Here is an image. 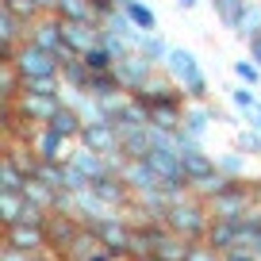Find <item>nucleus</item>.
<instances>
[{
  "label": "nucleus",
  "mask_w": 261,
  "mask_h": 261,
  "mask_svg": "<svg viewBox=\"0 0 261 261\" xmlns=\"http://www.w3.org/2000/svg\"><path fill=\"white\" fill-rule=\"evenodd\" d=\"M112 73L119 77L123 92H127V96H135L139 89H146V85L154 81V62H146V58H142L139 50H130V54H123L119 62H115V69H112Z\"/></svg>",
  "instance_id": "obj_6"
},
{
  "label": "nucleus",
  "mask_w": 261,
  "mask_h": 261,
  "mask_svg": "<svg viewBox=\"0 0 261 261\" xmlns=\"http://www.w3.org/2000/svg\"><path fill=\"white\" fill-rule=\"evenodd\" d=\"M81 230H85V223L77 219V215H50V227H46V234H50V253L62 261L65 250L77 242V234H81Z\"/></svg>",
  "instance_id": "obj_11"
},
{
  "label": "nucleus",
  "mask_w": 261,
  "mask_h": 261,
  "mask_svg": "<svg viewBox=\"0 0 261 261\" xmlns=\"http://www.w3.org/2000/svg\"><path fill=\"white\" fill-rule=\"evenodd\" d=\"M123 12H127V19L139 27L142 35H154V31H158V16H154V8H150V4H142V0H127V4H123Z\"/></svg>",
  "instance_id": "obj_24"
},
{
  "label": "nucleus",
  "mask_w": 261,
  "mask_h": 261,
  "mask_svg": "<svg viewBox=\"0 0 261 261\" xmlns=\"http://www.w3.org/2000/svg\"><path fill=\"white\" fill-rule=\"evenodd\" d=\"M12 65H16V73H19L23 85L39 81V77H62V62H58V54L35 46V42H23V46L16 50V58H12Z\"/></svg>",
  "instance_id": "obj_4"
},
{
  "label": "nucleus",
  "mask_w": 261,
  "mask_h": 261,
  "mask_svg": "<svg viewBox=\"0 0 261 261\" xmlns=\"http://www.w3.org/2000/svg\"><path fill=\"white\" fill-rule=\"evenodd\" d=\"M54 16L62 23H100V12H96L92 0H58Z\"/></svg>",
  "instance_id": "obj_14"
},
{
  "label": "nucleus",
  "mask_w": 261,
  "mask_h": 261,
  "mask_svg": "<svg viewBox=\"0 0 261 261\" xmlns=\"http://www.w3.org/2000/svg\"><path fill=\"white\" fill-rule=\"evenodd\" d=\"M35 4H39L42 12H54V4H58V0H35Z\"/></svg>",
  "instance_id": "obj_39"
},
{
  "label": "nucleus",
  "mask_w": 261,
  "mask_h": 261,
  "mask_svg": "<svg viewBox=\"0 0 261 261\" xmlns=\"http://www.w3.org/2000/svg\"><path fill=\"white\" fill-rule=\"evenodd\" d=\"M85 227H89L92 234H96L100 242L108 246V250L119 253V257H127V253H130V238H135V227L123 219V212H108V215H100V219L85 223Z\"/></svg>",
  "instance_id": "obj_5"
},
{
  "label": "nucleus",
  "mask_w": 261,
  "mask_h": 261,
  "mask_svg": "<svg viewBox=\"0 0 261 261\" xmlns=\"http://www.w3.org/2000/svg\"><path fill=\"white\" fill-rule=\"evenodd\" d=\"M257 100H261V89H257Z\"/></svg>",
  "instance_id": "obj_41"
},
{
  "label": "nucleus",
  "mask_w": 261,
  "mask_h": 261,
  "mask_svg": "<svg viewBox=\"0 0 261 261\" xmlns=\"http://www.w3.org/2000/svg\"><path fill=\"white\" fill-rule=\"evenodd\" d=\"M46 127H54L58 135H62V139H81V130H85V119H81V112H77V108H69V104H62V112L54 115V119L46 123Z\"/></svg>",
  "instance_id": "obj_17"
},
{
  "label": "nucleus",
  "mask_w": 261,
  "mask_h": 261,
  "mask_svg": "<svg viewBox=\"0 0 261 261\" xmlns=\"http://www.w3.org/2000/svg\"><path fill=\"white\" fill-rule=\"evenodd\" d=\"M223 261H261V257H257L253 250H246V246H238V250H230Z\"/></svg>",
  "instance_id": "obj_36"
},
{
  "label": "nucleus",
  "mask_w": 261,
  "mask_h": 261,
  "mask_svg": "<svg viewBox=\"0 0 261 261\" xmlns=\"http://www.w3.org/2000/svg\"><path fill=\"white\" fill-rule=\"evenodd\" d=\"M89 81H92V69L81 62V58L62 62V85H69L73 92H89Z\"/></svg>",
  "instance_id": "obj_22"
},
{
  "label": "nucleus",
  "mask_w": 261,
  "mask_h": 261,
  "mask_svg": "<svg viewBox=\"0 0 261 261\" xmlns=\"http://www.w3.org/2000/svg\"><path fill=\"white\" fill-rule=\"evenodd\" d=\"M65 100L62 96H46V92H31V89H19L16 100H12V115L19 123H31V127H46L58 112H62Z\"/></svg>",
  "instance_id": "obj_3"
},
{
  "label": "nucleus",
  "mask_w": 261,
  "mask_h": 261,
  "mask_svg": "<svg viewBox=\"0 0 261 261\" xmlns=\"http://www.w3.org/2000/svg\"><path fill=\"white\" fill-rule=\"evenodd\" d=\"M215 123V112L204 104V100H196V104H185V130L196 135V139H204V130Z\"/></svg>",
  "instance_id": "obj_18"
},
{
  "label": "nucleus",
  "mask_w": 261,
  "mask_h": 261,
  "mask_svg": "<svg viewBox=\"0 0 261 261\" xmlns=\"http://www.w3.org/2000/svg\"><path fill=\"white\" fill-rule=\"evenodd\" d=\"M215 158H207L204 150H196V154H185V177H188V185H200V180H207V177H215Z\"/></svg>",
  "instance_id": "obj_20"
},
{
  "label": "nucleus",
  "mask_w": 261,
  "mask_h": 261,
  "mask_svg": "<svg viewBox=\"0 0 261 261\" xmlns=\"http://www.w3.org/2000/svg\"><path fill=\"white\" fill-rule=\"evenodd\" d=\"M227 96H230V104H234L238 112H246V108H253V104H257V92H253V89H246V85H238V89H230Z\"/></svg>",
  "instance_id": "obj_32"
},
{
  "label": "nucleus",
  "mask_w": 261,
  "mask_h": 261,
  "mask_svg": "<svg viewBox=\"0 0 261 261\" xmlns=\"http://www.w3.org/2000/svg\"><path fill=\"white\" fill-rule=\"evenodd\" d=\"M89 96H92V100H100V104H112V100H123L127 92H123L119 77L108 69V73H92V81H89Z\"/></svg>",
  "instance_id": "obj_16"
},
{
  "label": "nucleus",
  "mask_w": 261,
  "mask_h": 261,
  "mask_svg": "<svg viewBox=\"0 0 261 261\" xmlns=\"http://www.w3.org/2000/svg\"><path fill=\"white\" fill-rule=\"evenodd\" d=\"M169 50H173V42L158 39V35H146V39H142V46H139V54L146 58V62H154V65H165Z\"/></svg>",
  "instance_id": "obj_27"
},
{
  "label": "nucleus",
  "mask_w": 261,
  "mask_h": 261,
  "mask_svg": "<svg viewBox=\"0 0 261 261\" xmlns=\"http://www.w3.org/2000/svg\"><path fill=\"white\" fill-rule=\"evenodd\" d=\"M31 150H35V158L39 162H58V165H65L69 162V154H73V142L69 139H62L54 127H31Z\"/></svg>",
  "instance_id": "obj_7"
},
{
  "label": "nucleus",
  "mask_w": 261,
  "mask_h": 261,
  "mask_svg": "<svg viewBox=\"0 0 261 261\" xmlns=\"http://www.w3.org/2000/svg\"><path fill=\"white\" fill-rule=\"evenodd\" d=\"M257 31H261V0H250V4H246V12H242V23H238V31H234V35L250 42Z\"/></svg>",
  "instance_id": "obj_26"
},
{
  "label": "nucleus",
  "mask_w": 261,
  "mask_h": 261,
  "mask_svg": "<svg viewBox=\"0 0 261 261\" xmlns=\"http://www.w3.org/2000/svg\"><path fill=\"white\" fill-rule=\"evenodd\" d=\"M142 261H158V257H142Z\"/></svg>",
  "instance_id": "obj_40"
},
{
  "label": "nucleus",
  "mask_w": 261,
  "mask_h": 261,
  "mask_svg": "<svg viewBox=\"0 0 261 261\" xmlns=\"http://www.w3.org/2000/svg\"><path fill=\"white\" fill-rule=\"evenodd\" d=\"M4 4H12V0H4Z\"/></svg>",
  "instance_id": "obj_42"
},
{
  "label": "nucleus",
  "mask_w": 261,
  "mask_h": 261,
  "mask_svg": "<svg viewBox=\"0 0 261 261\" xmlns=\"http://www.w3.org/2000/svg\"><path fill=\"white\" fill-rule=\"evenodd\" d=\"M185 261H223V253H215L207 242H192V250H188Z\"/></svg>",
  "instance_id": "obj_33"
},
{
  "label": "nucleus",
  "mask_w": 261,
  "mask_h": 261,
  "mask_svg": "<svg viewBox=\"0 0 261 261\" xmlns=\"http://www.w3.org/2000/svg\"><path fill=\"white\" fill-rule=\"evenodd\" d=\"M242 165H246V154H238V150L215 158V169H219L227 180H242Z\"/></svg>",
  "instance_id": "obj_29"
},
{
  "label": "nucleus",
  "mask_w": 261,
  "mask_h": 261,
  "mask_svg": "<svg viewBox=\"0 0 261 261\" xmlns=\"http://www.w3.org/2000/svg\"><path fill=\"white\" fill-rule=\"evenodd\" d=\"M204 242L212 246L215 253H223V257H227L230 250H238V246L246 242V223H238V219H212Z\"/></svg>",
  "instance_id": "obj_10"
},
{
  "label": "nucleus",
  "mask_w": 261,
  "mask_h": 261,
  "mask_svg": "<svg viewBox=\"0 0 261 261\" xmlns=\"http://www.w3.org/2000/svg\"><path fill=\"white\" fill-rule=\"evenodd\" d=\"M242 246L261 257V223H246V242H242Z\"/></svg>",
  "instance_id": "obj_34"
},
{
  "label": "nucleus",
  "mask_w": 261,
  "mask_h": 261,
  "mask_svg": "<svg viewBox=\"0 0 261 261\" xmlns=\"http://www.w3.org/2000/svg\"><path fill=\"white\" fill-rule=\"evenodd\" d=\"M23 185H27V169L12 154H4V162H0V192H23Z\"/></svg>",
  "instance_id": "obj_21"
},
{
  "label": "nucleus",
  "mask_w": 261,
  "mask_h": 261,
  "mask_svg": "<svg viewBox=\"0 0 261 261\" xmlns=\"http://www.w3.org/2000/svg\"><path fill=\"white\" fill-rule=\"evenodd\" d=\"M215 4V16H219L223 27H230V31H238V23H242V12L250 0H212Z\"/></svg>",
  "instance_id": "obj_25"
},
{
  "label": "nucleus",
  "mask_w": 261,
  "mask_h": 261,
  "mask_svg": "<svg viewBox=\"0 0 261 261\" xmlns=\"http://www.w3.org/2000/svg\"><path fill=\"white\" fill-rule=\"evenodd\" d=\"M238 115H242V119H246V127L261 130V100H257V104H253V108H246V112H238Z\"/></svg>",
  "instance_id": "obj_35"
},
{
  "label": "nucleus",
  "mask_w": 261,
  "mask_h": 261,
  "mask_svg": "<svg viewBox=\"0 0 261 261\" xmlns=\"http://www.w3.org/2000/svg\"><path fill=\"white\" fill-rule=\"evenodd\" d=\"M234 150H238V154H246V158H253V154L261 158V130L242 127V130L234 135Z\"/></svg>",
  "instance_id": "obj_31"
},
{
  "label": "nucleus",
  "mask_w": 261,
  "mask_h": 261,
  "mask_svg": "<svg viewBox=\"0 0 261 261\" xmlns=\"http://www.w3.org/2000/svg\"><path fill=\"white\" fill-rule=\"evenodd\" d=\"M250 62H257V65H261V31L250 39Z\"/></svg>",
  "instance_id": "obj_37"
},
{
  "label": "nucleus",
  "mask_w": 261,
  "mask_h": 261,
  "mask_svg": "<svg viewBox=\"0 0 261 261\" xmlns=\"http://www.w3.org/2000/svg\"><path fill=\"white\" fill-rule=\"evenodd\" d=\"M100 39H104V27L100 23H65V46H69V54H89L92 46H100Z\"/></svg>",
  "instance_id": "obj_13"
},
{
  "label": "nucleus",
  "mask_w": 261,
  "mask_h": 261,
  "mask_svg": "<svg viewBox=\"0 0 261 261\" xmlns=\"http://www.w3.org/2000/svg\"><path fill=\"white\" fill-rule=\"evenodd\" d=\"M196 4H200V0H177V8H185V12H192Z\"/></svg>",
  "instance_id": "obj_38"
},
{
  "label": "nucleus",
  "mask_w": 261,
  "mask_h": 261,
  "mask_svg": "<svg viewBox=\"0 0 261 261\" xmlns=\"http://www.w3.org/2000/svg\"><path fill=\"white\" fill-rule=\"evenodd\" d=\"M81 62L89 65L92 73H108V69H115V54L108 46H92L89 54H81Z\"/></svg>",
  "instance_id": "obj_28"
},
{
  "label": "nucleus",
  "mask_w": 261,
  "mask_h": 261,
  "mask_svg": "<svg viewBox=\"0 0 261 261\" xmlns=\"http://www.w3.org/2000/svg\"><path fill=\"white\" fill-rule=\"evenodd\" d=\"M165 73L188 92V100H204L207 96V77H204V65L196 62L192 50L185 46H173L169 58H165Z\"/></svg>",
  "instance_id": "obj_2"
},
{
  "label": "nucleus",
  "mask_w": 261,
  "mask_h": 261,
  "mask_svg": "<svg viewBox=\"0 0 261 261\" xmlns=\"http://www.w3.org/2000/svg\"><path fill=\"white\" fill-rule=\"evenodd\" d=\"M27 212V196L23 192H0V227H16Z\"/></svg>",
  "instance_id": "obj_23"
},
{
  "label": "nucleus",
  "mask_w": 261,
  "mask_h": 261,
  "mask_svg": "<svg viewBox=\"0 0 261 261\" xmlns=\"http://www.w3.org/2000/svg\"><path fill=\"white\" fill-rule=\"evenodd\" d=\"M123 180H127V188L135 196H150V192H162V177L154 173V165L146 162V158H139V162H127L119 173Z\"/></svg>",
  "instance_id": "obj_12"
},
{
  "label": "nucleus",
  "mask_w": 261,
  "mask_h": 261,
  "mask_svg": "<svg viewBox=\"0 0 261 261\" xmlns=\"http://www.w3.org/2000/svg\"><path fill=\"white\" fill-rule=\"evenodd\" d=\"M234 77L246 85V89H253V92L261 89V65L250 62V58H238V62H234Z\"/></svg>",
  "instance_id": "obj_30"
},
{
  "label": "nucleus",
  "mask_w": 261,
  "mask_h": 261,
  "mask_svg": "<svg viewBox=\"0 0 261 261\" xmlns=\"http://www.w3.org/2000/svg\"><path fill=\"white\" fill-rule=\"evenodd\" d=\"M207 227H212V212H207V200L200 196H180L165 207V230H173L185 242H204Z\"/></svg>",
  "instance_id": "obj_1"
},
{
  "label": "nucleus",
  "mask_w": 261,
  "mask_h": 261,
  "mask_svg": "<svg viewBox=\"0 0 261 261\" xmlns=\"http://www.w3.org/2000/svg\"><path fill=\"white\" fill-rule=\"evenodd\" d=\"M23 196H27L31 207H42V212H54V204H58V192L46 185V180H39V177H27Z\"/></svg>",
  "instance_id": "obj_19"
},
{
  "label": "nucleus",
  "mask_w": 261,
  "mask_h": 261,
  "mask_svg": "<svg viewBox=\"0 0 261 261\" xmlns=\"http://www.w3.org/2000/svg\"><path fill=\"white\" fill-rule=\"evenodd\" d=\"M65 165H73V169H81L89 180H100V177H108L112 173V165H108V158H100V154H92V150H85L81 142L73 146V154H69V162Z\"/></svg>",
  "instance_id": "obj_15"
},
{
  "label": "nucleus",
  "mask_w": 261,
  "mask_h": 261,
  "mask_svg": "<svg viewBox=\"0 0 261 261\" xmlns=\"http://www.w3.org/2000/svg\"><path fill=\"white\" fill-rule=\"evenodd\" d=\"M77 142H81L85 150H92V154H100V158L123 154V139H119V127H115V123H85Z\"/></svg>",
  "instance_id": "obj_8"
},
{
  "label": "nucleus",
  "mask_w": 261,
  "mask_h": 261,
  "mask_svg": "<svg viewBox=\"0 0 261 261\" xmlns=\"http://www.w3.org/2000/svg\"><path fill=\"white\" fill-rule=\"evenodd\" d=\"M4 246H8V250H19V253H46L50 234H46V227L16 223V227H4Z\"/></svg>",
  "instance_id": "obj_9"
}]
</instances>
